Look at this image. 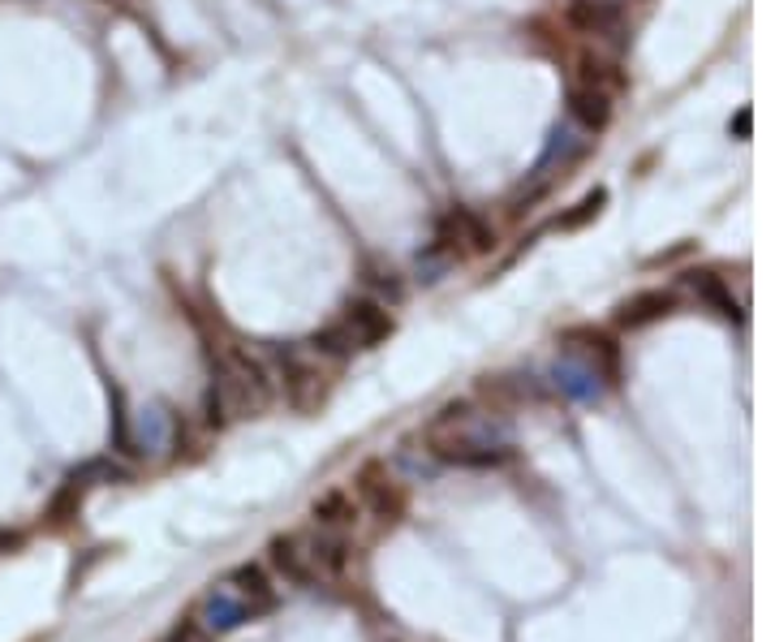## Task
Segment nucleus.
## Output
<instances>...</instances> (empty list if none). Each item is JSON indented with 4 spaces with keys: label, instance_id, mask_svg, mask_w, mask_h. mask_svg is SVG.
<instances>
[{
    "label": "nucleus",
    "instance_id": "14",
    "mask_svg": "<svg viewBox=\"0 0 775 642\" xmlns=\"http://www.w3.org/2000/svg\"><path fill=\"white\" fill-rule=\"evenodd\" d=\"M556 384L565 389V393H574V397H581V402H595L599 397V371H590L586 362H578V359H565V362H556Z\"/></svg>",
    "mask_w": 775,
    "mask_h": 642
},
{
    "label": "nucleus",
    "instance_id": "18",
    "mask_svg": "<svg viewBox=\"0 0 775 642\" xmlns=\"http://www.w3.org/2000/svg\"><path fill=\"white\" fill-rule=\"evenodd\" d=\"M310 552V565H314V573H341L349 565V548H345V539H314L307 548Z\"/></svg>",
    "mask_w": 775,
    "mask_h": 642
},
{
    "label": "nucleus",
    "instance_id": "23",
    "mask_svg": "<svg viewBox=\"0 0 775 642\" xmlns=\"http://www.w3.org/2000/svg\"><path fill=\"white\" fill-rule=\"evenodd\" d=\"M9 548H22V535L18 530H0V552H9Z\"/></svg>",
    "mask_w": 775,
    "mask_h": 642
},
{
    "label": "nucleus",
    "instance_id": "19",
    "mask_svg": "<svg viewBox=\"0 0 775 642\" xmlns=\"http://www.w3.org/2000/svg\"><path fill=\"white\" fill-rule=\"evenodd\" d=\"M603 203H608V190H590L581 203H574V211H565V216H556V229H581L586 220H595L599 211H603Z\"/></svg>",
    "mask_w": 775,
    "mask_h": 642
},
{
    "label": "nucleus",
    "instance_id": "15",
    "mask_svg": "<svg viewBox=\"0 0 775 642\" xmlns=\"http://www.w3.org/2000/svg\"><path fill=\"white\" fill-rule=\"evenodd\" d=\"M91 470H82V475H70L65 487L52 496V505H48V522L52 526H65L70 518H78V509H82V496H86V487H91Z\"/></svg>",
    "mask_w": 775,
    "mask_h": 642
},
{
    "label": "nucleus",
    "instance_id": "6",
    "mask_svg": "<svg viewBox=\"0 0 775 642\" xmlns=\"http://www.w3.org/2000/svg\"><path fill=\"white\" fill-rule=\"evenodd\" d=\"M353 332L358 345H380L392 336V315L380 298H349L345 302V320H341Z\"/></svg>",
    "mask_w": 775,
    "mask_h": 642
},
{
    "label": "nucleus",
    "instance_id": "22",
    "mask_svg": "<svg viewBox=\"0 0 775 642\" xmlns=\"http://www.w3.org/2000/svg\"><path fill=\"white\" fill-rule=\"evenodd\" d=\"M728 130H733L736 138H750V130H754V113H750V108H741V113H736V117H733V125H728Z\"/></svg>",
    "mask_w": 775,
    "mask_h": 642
},
{
    "label": "nucleus",
    "instance_id": "2",
    "mask_svg": "<svg viewBox=\"0 0 775 642\" xmlns=\"http://www.w3.org/2000/svg\"><path fill=\"white\" fill-rule=\"evenodd\" d=\"M353 487H358L362 505H366V509H371L380 522H396V518H401L405 500H401V491H396V483H392V475H388L384 462H366V466L358 470Z\"/></svg>",
    "mask_w": 775,
    "mask_h": 642
},
{
    "label": "nucleus",
    "instance_id": "10",
    "mask_svg": "<svg viewBox=\"0 0 775 642\" xmlns=\"http://www.w3.org/2000/svg\"><path fill=\"white\" fill-rule=\"evenodd\" d=\"M681 281L690 284V289H694V293L706 302V307H711V311H720L724 320H733V323L745 320V311H741V302L733 298V289H728L724 277H715V272H685Z\"/></svg>",
    "mask_w": 775,
    "mask_h": 642
},
{
    "label": "nucleus",
    "instance_id": "11",
    "mask_svg": "<svg viewBox=\"0 0 775 642\" xmlns=\"http://www.w3.org/2000/svg\"><path fill=\"white\" fill-rule=\"evenodd\" d=\"M586 130H578L574 121H565V125H556L551 134H547V152H542V161L535 164V177H539L542 168L547 164H574V161H581L586 152H590V138H581Z\"/></svg>",
    "mask_w": 775,
    "mask_h": 642
},
{
    "label": "nucleus",
    "instance_id": "21",
    "mask_svg": "<svg viewBox=\"0 0 775 642\" xmlns=\"http://www.w3.org/2000/svg\"><path fill=\"white\" fill-rule=\"evenodd\" d=\"M164 642H207V634H203V625H198L194 617H186V621H182V625H177Z\"/></svg>",
    "mask_w": 775,
    "mask_h": 642
},
{
    "label": "nucleus",
    "instance_id": "3",
    "mask_svg": "<svg viewBox=\"0 0 775 642\" xmlns=\"http://www.w3.org/2000/svg\"><path fill=\"white\" fill-rule=\"evenodd\" d=\"M435 241L448 246V250H453L457 241H465L474 255H487V250L496 246V229H492L478 211H469V207H453V211L440 220V238Z\"/></svg>",
    "mask_w": 775,
    "mask_h": 642
},
{
    "label": "nucleus",
    "instance_id": "20",
    "mask_svg": "<svg viewBox=\"0 0 775 642\" xmlns=\"http://www.w3.org/2000/svg\"><path fill=\"white\" fill-rule=\"evenodd\" d=\"M366 284H371L380 298H388V302H401V293H405L392 268H388V272H384V268H371V272H366Z\"/></svg>",
    "mask_w": 775,
    "mask_h": 642
},
{
    "label": "nucleus",
    "instance_id": "12",
    "mask_svg": "<svg viewBox=\"0 0 775 642\" xmlns=\"http://www.w3.org/2000/svg\"><path fill=\"white\" fill-rule=\"evenodd\" d=\"M310 518L319 530H345L353 518H358V505H353V496L341 491V487H332V491H323L314 505H310Z\"/></svg>",
    "mask_w": 775,
    "mask_h": 642
},
{
    "label": "nucleus",
    "instance_id": "7",
    "mask_svg": "<svg viewBox=\"0 0 775 642\" xmlns=\"http://www.w3.org/2000/svg\"><path fill=\"white\" fill-rule=\"evenodd\" d=\"M280 380H285V397L293 410H314L323 402V375L298 354H280Z\"/></svg>",
    "mask_w": 775,
    "mask_h": 642
},
{
    "label": "nucleus",
    "instance_id": "5",
    "mask_svg": "<svg viewBox=\"0 0 775 642\" xmlns=\"http://www.w3.org/2000/svg\"><path fill=\"white\" fill-rule=\"evenodd\" d=\"M565 18H569L574 31L595 35V40L624 35V9H620V0H574Z\"/></svg>",
    "mask_w": 775,
    "mask_h": 642
},
{
    "label": "nucleus",
    "instance_id": "8",
    "mask_svg": "<svg viewBox=\"0 0 775 642\" xmlns=\"http://www.w3.org/2000/svg\"><path fill=\"white\" fill-rule=\"evenodd\" d=\"M569 121L578 130H586V134L608 130V121H612V95L590 91V86H574L569 91Z\"/></svg>",
    "mask_w": 775,
    "mask_h": 642
},
{
    "label": "nucleus",
    "instance_id": "16",
    "mask_svg": "<svg viewBox=\"0 0 775 642\" xmlns=\"http://www.w3.org/2000/svg\"><path fill=\"white\" fill-rule=\"evenodd\" d=\"M307 345L314 350V354H319V359H332V362L349 359V354L358 350V341H353V332H349L345 323H328V328L310 332Z\"/></svg>",
    "mask_w": 775,
    "mask_h": 642
},
{
    "label": "nucleus",
    "instance_id": "17",
    "mask_svg": "<svg viewBox=\"0 0 775 642\" xmlns=\"http://www.w3.org/2000/svg\"><path fill=\"white\" fill-rule=\"evenodd\" d=\"M232 591L241 596V600H250V612H255V603L259 608H268L271 603V591H268V578H264V569L259 565H241V569H232Z\"/></svg>",
    "mask_w": 775,
    "mask_h": 642
},
{
    "label": "nucleus",
    "instance_id": "1",
    "mask_svg": "<svg viewBox=\"0 0 775 642\" xmlns=\"http://www.w3.org/2000/svg\"><path fill=\"white\" fill-rule=\"evenodd\" d=\"M211 366H216V397L225 402L229 414L237 418H255L264 414L271 402V375L268 366L255 359L246 345H211Z\"/></svg>",
    "mask_w": 775,
    "mask_h": 642
},
{
    "label": "nucleus",
    "instance_id": "9",
    "mask_svg": "<svg viewBox=\"0 0 775 642\" xmlns=\"http://www.w3.org/2000/svg\"><path fill=\"white\" fill-rule=\"evenodd\" d=\"M271 565L289 578V582H298V587H310L319 573H314V565H310V552L307 543L298 539V535H280V539H271Z\"/></svg>",
    "mask_w": 775,
    "mask_h": 642
},
{
    "label": "nucleus",
    "instance_id": "13",
    "mask_svg": "<svg viewBox=\"0 0 775 642\" xmlns=\"http://www.w3.org/2000/svg\"><path fill=\"white\" fill-rule=\"evenodd\" d=\"M578 79H581V86L603 91V95H617V91L629 86V79H624V70H620L617 61H608V56H590V52L578 61Z\"/></svg>",
    "mask_w": 775,
    "mask_h": 642
},
{
    "label": "nucleus",
    "instance_id": "4",
    "mask_svg": "<svg viewBox=\"0 0 775 642\" xmlns=\"http://www.w3.org/2000/svg\"><path fill=\"white\" fill-rule=\"evenodd\" d=\"M672 311H676V293L672 289H642V293L624 298L617 307V328L620 332H638V328L668 320Z\"/></svg>",
    "mask_w": 775,
    "mask_h": 642
}]
</instances>
